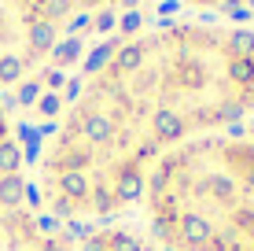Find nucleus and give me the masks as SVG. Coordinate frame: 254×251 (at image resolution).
<instances>
[{
	"mask_svg": "<svg viewBox=\"0 0 254 251\" xmlns=\"http://www.w3.org/2000/svg\"><path fill=\"white\" fill-rule=\"evenodd\" d=\"M52 30L26 0H0V85H11L45 56Z\"/></svg>",
	"mask_w": 254,
	"mask_h": 251,
	"instance_id": "nucleus-3",
	"label": "nucleus"
},
{
	"mask_svg": "<svg viewBox=\"0 0 254 251\" xmlns=\"http://www.w3.org/2000/svg\"><path fill=\"white\" fill-rule=\"evenodd\" d=\"M77 237L41 214V207H19L0 214V251H74Z\"/></svg>",
	"mask_w": 254,
	"mask_h": 251,
	"instance_id": "nucleus-4",
	"label": "nucleus"
},
{
	"mask_svg": "<svg viewBox=\"0 0 254 251\" xmlns=\"http://www.w3.org/2000/svg\"><path fill=\"white\" fill-rule=\"evenodd\" d=\"M26 4H30V11L48 30H56V26H66V22L81 19V15H92L100 7H107V4H118V0H26Z\"/></svg>",
	"mask_w": 254,
	"mask_h": 251,
	"instance_id": "nucleus-7",
	"label": "nucleus"
},
{
	"mask_svg": "<svg viewBox=\"0 0 254 251\" xmlns=\"http://www.w3.org/2000/svg\"><path fill=\"white\" fill-rule=\"evenodd\" d=\"M74 251H159L151 244L140 226H129V222H107V226H92L85 229V237H77Z\"/></svg>",
	"mask_w": 254,
	"mask_h": 251,
	"instance_id": "nucleus-6",
	"label": "nucleus"
},
{
	"mask_svg": "<svg viewBox=\"0 0 254 251\" xmlns=\"http://www.w3.org/2000/svg\"><path fill=\"white\" fill-rule=\"evenodd\" d=\"M140 207L159 251H254V137L232 129L166 155Z\"/></svg>",
	"mask_w": 254,
	"mask_h": 251,
	"instance_id": "nucleus-2",
	"label": "nucleus"
},
{
	"mask_svg": "<svg viewBox=\"0 0 254 251\" xmlns=\"http://www.w3.org/2000/svg\"><path fill=\"white\" fill-rule=\"evenodd\" d=\"M254 115V26L170 19L126 33L89 67L33 170L41 214L107 226L140 203L166 155Z\"/></svg>",
	"mask_w": 254,
	"mask_h": 251,
	"instance_id": "nucleus-1",
	"label": "nucleus"
},
{
	"mask_svg": "<svg viewBox=\"0 0 254 251\" xmlns=\"http://www.w3.org/2000/svg\"><path fill=\"white\" fill-rule=\"evenodd\" d=\"M19 207H37V196H33V177L26 174L22 144L0 107V214Z\"/></svg>",
	"mask_w": 254,
	"mask_h": 251,
	"instance_id": "nucleus-5",
	"label": "nucleus"
}]
</instances>
